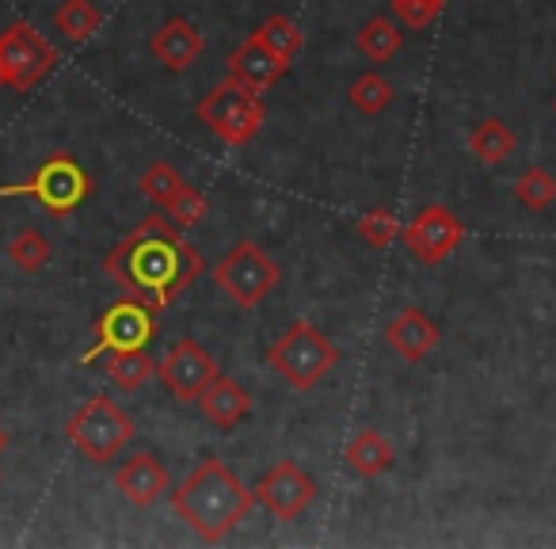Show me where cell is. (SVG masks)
I'll list each match as a JSON object with an SVG mask.
<instances>
[{"mask_svg":"<svg viewBox=\"0 0 556 549\" xmlns=\"http://www.w3.org/2000/svg\"><path fill=\"white\" fill-rule=\"evenodd\" d=\"M260 96L263 92L240 85L237 77H225L222 85H214L194 103V115H199V123L206 126L222 146L240 149L263 130V123H267V108H263Z\"/></svg>","mask_w":556,"mask_h":549,"instance_id":"5","label":"cell"},{"mask_svg":"<svg viewBox=\"0 0 556 549\" xmlns=\"http://www.w3.org/2000/svg\"><path fill=\"white\" fill-rule=\"evenodd\" d=\"M386 344L404 363H424V359L439 348V325H434L424 310L408 305V310H401L386 325Z\"/></svg>","mask_w":556,"mask_h":549,"instance_id":"14","label":"cell"},{"mask_svg":"<svg viewBox=\"0 0 556 549\" xmlns=\"http://www.w3.org/2000/svg\"><path fill=\"white\" fill-rule=\"evenodd\" d=\"M222 374V366L206 355L199 340H179L168 355L156 363V378L164 382L176 401H199V394Z\"/></svg>","mask_w":556,"mask_h":549,"instance_id":"12","label":"cell"},{"mask_svg":"<svg viewBox=\"0 0 556 549\" xmlns=\"http://www.w3.org/2000/svg\"><path fill=\"white\" fill-rule=\"evenodd\" d=\"M206 260L202 252L168 222V214H149L103 255V275L126 290L130 298H141L149 310H168L179 295L194 287Z\"/></svg>","mask_w":556,"mask_h":549,"instance_id":"1","label":"cell"},{"mask_svg":"<svg viewBox=\"0 0 556 549\" xmlns=\"http://www.w3.org/2000/svg\"><path fill=\"white\" fill-rule=\"evenodd\" d=\"M54 27L70 42H88L103 27V12L92 0H62L54 9Z\"/></svg>","mask_w":556,"mask_h":549,"instance_id":"23","label":"cell"},{"mask_svg":"<svg viewBox=\"0 0 556 549\" xmlns=\"http://www.w3.org/2000/svg\"><path fill=\"white\" fill-rule=\"evenodd\" d=\"M50 255H54V248H50L47 233H39V229H20L16 237L9 240V260L16 263L20 271H42L50 263Z\"/></svg>","mask_w":556,"mask_h":549,"instance_id":"26","label":"cell"},{"mask_svg":"<svg viewBox=\"0 0 556 549\" xmlns=\"http://www.w3.org/2000/svg\"><path fill=\"white\" fill-rule=\"evenodd\" d=\"M156 336V310H149L141 298H118L115 305L96 317L92 328V348L80 355V363H96L100 355L111 351H134V348H149V340Z\"/></svg>","mask_w":556,"mask_h":549,"instance_id":"9","label":"cell"},{"mask_svg":"<svg viewBox=\"0 0 556 549\" xmlns=\"http://www.w3.org/2000/svg\"><path fill=\"white\" fill-rule=\"evenodd\" d=\"M225 65H229V77H237L240 85L255 88V92H267V88H275L278 80L290 73V65L278 62V58L270 54L263 42H255L252 35H248V39L240 42L237 50H232Z\"/></svg>","mask_w":556,"mask_h":549,"instance_id":"16","label":"cell"},{"mask_svg":"<svg viewBox=\"0 0 556 549\" xmlns=\"http://www.w3.org/2000/svg\"><path fill=\"white\" fill-rule=\"evenodd\" d=\"M255 503L267 508L278 523H294L305 508L317 496V481L302 470L298 462H278L275 470H267L260 481H255Z\"/></svg>","mask_w":556,"mask_h":549,"instance_id":"11","label":"cell"},{"mask_svg":"<svg viewBox=\"0 0 556 549\" xmlns=\"http://www.w3.org/2000/svg\"><path fill=\"white\" fill-rule=\"evenodd\" d=\"M393 96H396V88L389 85L381 73H363V77L355 80V85L348 88V100H351V108L358 111V115H366V118H374V115H381V111L393 103Z\"/></svg>","mask_w":556,"mask_h":549,"instance_id":"24","label":"cell"},{"mask_svg":"<svg viewBox=\"0 0 556 549\" xmlns=\"http://www.w3.org/2000/svg\"><path fill=\"white\" fill-rule=\"evenodd\" d=\"M92 191H96L92 176H88V169L73 153H50L24 184L0 187L4 199H35L54 217H70L73 210L85 207Z\"/></svg>","mask_w":556,"mask_h":549,"instance_id":"4","label":"cell"},{"mask_svg":"<svg viewBox=\"0 0 556 549\" xmlns=\"http://www.w3.org/2000/svg\"><path fill=\"white\" fill-rule=\"evenodd\" d=\"M4 450H9V432L0 427V454H4Z\"/></svg>","mask_w":556,"mask_h":549,"instance_id":"31","label":"cell"},{"mask_svg":"<svg viewBox=\"0 0 556 549\" xmlns=\"http://www.w3.org/2000/svg\"><path fill=\"white\" fill-rule=\"evenodd\" d=\"M340 363L336 344L309 321H294L287 333L267 348V366L298 394L317 389Z\"/></svg>","mask_w":556,"mask_h":549,"instance_id":"3","label":"cell"},{"mask_svg":"<svg viewBox=\"0 0 556 549\" xmlns=\"http://www.w3.org/2000/svg\"><path fill=\"white\" fill-rule=\"evenodd\" d=\"M58 50L35 32V24L16 20L0 32V88L35 92L54 73Z\"/></svg>","mask_w":556,"mask_h":549,"instance_id":"8","label":"cell"},{"mask_svg":"<svg viewBox=\"0 0 556 549\" xmlns=\"http://www.w3.org/2000/svg\"><path fill=\"white\" fill-rule=\"evenodd\" d=\"M282 279V267L255 240H237L214 267V283L240 310H255Z\"/></svg>","mask_w":556,"mask_h":549,"instance_id":"7","label":"cell"},{"mask_svg":"<svg viewBox=\"0 0 556 549\" xmlns=\"http://www.w3.org/2000/svg\"><path fill=\"white\" fill-rule=\"evenodd\" d=\"M134 432H138L134 420L126 416V412L118 409L108 394L88 397V401L80 404L70 420H65V439H70L73 447H77L80 454L96 465L111 462V458H115L118 450L134 439Z\"/></svg>","mask_w":556,"mask_h":549,"instance_id":"6","label":"cell"},{"mask_svg":"<svg viewBox=\"0 0 556 549\" xmlns=\"http://www.w3.org/2000/svg\"><path fill=\"white\" fill-rule=\"evenodd\" d=\"M515 199L522 202L526 210H545L556 202V179L553 172H545L541 164L526 169L522 176L515 179Z\"/></svg>","mask_w":556,"mask_h":549,"instance_id":"27","label":"cell"},{"mask_svg":"<svg viewBox=\"0 0 556 549\" xmlns=\"http://www.w3.org/2000/svg\"><path fill=\"white\" fill-rule=\"evenodd\" d=\"M462 237H465L462 217H457L450 207H442V202H431V207H424L401 229L404 248H408V252L416 255L419 263H431V267H434V263H446L450 255L457 252Z\"/></svg>","mask_w":556,"mask_h":549,"instance_id":"10","label":"cell"},{"mask_svg":"<svg viewBox=\"0 0 556 549\" xmlns=\"http://www.w3.org/2000/svg\"><path fill=\"white\" fill-rule=\"evenodd\" d=\"M172 511L202 541H225L255 508V492L217 458L194 465L184 485L172 488Z\"/></svg>","mask_w":556,"mask_h":549,"instance_id":"2","label":"cell"},{"mask_svg":"<svg viewBox=\"0 0 556 549\" xmlns=\"http://www.w3.org/2000/svg\"><path fill=\"white\" fill-rule=\"evenodd\" d=\"M553 111H556V103H553Z\"/></svg>","mask_w":556,"mask_h":549,"instance_id":"32","label":"cell"},{"mask_svg":"<svg viewBox=\"0 0 556 549\" xmlns=\"http://www.w3.org/2000/svg\"><path fill=\"white\" fill-rule=\"evenodd\" d=\"M252 39L263 42V47H267L270 54L278 58V62H287V65H294V58L302 54V47H305L302 27H298L290 16H282V12H275V16L263 20V24L255 27Z\"/></svg>","mask_w":556,"mask_h":549,"instance_id":"19","label":"cell"},{"mask_svg":"<svg viewBox=\"0 0 556 549\" xmlns=\"http://www.w3.org/2000/svg\"><path fill=\"white\" fill-rule=\"evenodd\" d=\"M164 214H168V222L176 225V229H194V225H202L210 217V199L199 191V187L184 184L176 199L164 207Z\"/></svg>","mask_w":556,"mask_h":549,"instance_id":"28","label":"cell"},{"mask_svg":"<svg viewBox=\"0 0 556 549\" xmlns=\"http://www.w3.org/2000/svg\"><path fill=\"white\" fill-rule=\"evenodd\" d=\"M149 47H153V58L164 65V70L184 73L202 58V50H206V35H202L191 20L172 16L168 24L156 27V35H153V42H149Z\"/></svg>","mask_w":556,"mask_h":549,"instance_id":"15","label":"cell"},{"mask_svg":"<svg viewBox=\"0 0 556 549\" xmlns=\"http://www.w3.org/2000/svg\"><path fill=\"white\" fill-rule=\"evenodd\" d=\"M194 404H199L202 416H206L217 432H232V427L252 412V394H248L240 382H232L229 374H217V378L202 389Z\"/></svg>","mask_w":556,"mask_h":549,"instance_id":"17","label":"cell"},{"mask_svg":"<svg viewBox=\"0 0 556 549\" xmlns=\"http://www.w3.org/2000/svg\"><path fill=\"white\" fill-rule=\"evenodd\" d=\"M115 488L134 508H153L161 496L172 492V477L153 454H134L115 470Z\"/></svg>","mask_w":556,"mask_h":549,"instance_id":"13","label":"cell"},{"mask_svg":"<svg viewBox=\"0 0 556 549\" xmlns=\"http://www.w3.org/2000/svg\"><path fill=\"white\" fill-rule=\"evenodd\" d=\"M355 47H358V54H363V58H370V62L381 65L404 47V35L389 16H374V20H366V24L358 27Z\"/></svg>","mask_w":556,"mask_h":549,"instance_id":"21","label":"cell"},{"mask_svg":"<svg viewBox=\"0 0 556 549\" xmlns=\"http://www.w3.org/2000/svg\"><path fill=\"white\" fill-rule=\"evenodd\" d=\"M389 9H393V16L401 20L404 27L427 32V27L446 12V0H389Z\"/></svg>","mask_w":556,"mask_h":549,"instance_id":"30","label":"cell"},{"mask_svg":"<svg viewBox=\"0 0 556 549\" xmlns=\"http://www.w3.org/2000/svg\"><path fill=\"white\" fill-rule=\"evenodd\" d=\"M404 225L396 222V214L389 207H370L363 217H358V237L366 240L370 248H386L401 237Z\"/></svg>","mask_w":556,"mask_h":549,"instance_id":"29","label":"cell"},{"mask_svg":"<svg viewBox=\"0 0 556 549\" xmlns=\"http://www.w3.org/2000/svg\"><path fill=\"white\" fill-rule=\"evenodd\" d=\"M343 462L351 465V473H358L363 481H374L381 473H389L396 465V450L393 442L386 439L374 427H363V432L351 435V442L343 447Z\"/></svg>","mask_w":556,"mask_h":549,"instance_id":"18","label":"cell"},{"mask_svg":"<svg viewBox=\"0 0 556 549\" xmlns=\"http://www.w3.org/2000/svg\"><path fill=\"white\" fill-rule=\"evenodd\" d=\"M156 374V363L149 359L146 348H134V351H111L108 355V378L115 382L123 394H138L149 378Z\"/></svg>","mask_w":556,"mask_h":549,"instance_id":"22","label":"cell"},{"mask_svg":"<svg viewBox=\"0 0 556 549\" xmlns=\"http://www.w3.org/2000/svg\"><path fill=\"white\" fill-rule=\"evenodd\" d=\"M469 153L477 157L480 164H503L515 153V134H510V126L503 123V118H484V123L472 126Z\"/></svg>","mask_w":556,"mask_h":549,"instance_id":"20","label":"cell"},{"mask_svg":"<svg viewBox=\"0 0 556 549\" xmlns=\"http://www.w3.org/2000/svg\"><path fill=\"white\" fill-rule=\"evenodd\" d=\"M187 179L176 172V164H168V161H156V164H149L146 172H141V179H138V191L146 195L149 202H153L156 210H164L172 199L179 195V187H184Z\"/></svg>","mask_w":556,"mask_h":549,"instance_id":"25","label":"cell"}]
</instances>
